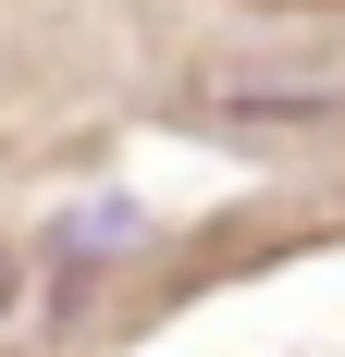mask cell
<instances>
[{
	"instance_id": "1",
	"label": "cell",
	"mask_w": 345,
	"mask_h": 357,
	"mask_svg": "<svg viewBox=\"0 0 345 357\" xmlns=\"http://www.w3.org/2000/svg\"><path fill=\"white\" fill-rule=\"evenodd\" d=\"M13 296H25V259H13V247H0V308H13Z\"/></svg>"
}]
</instances>
